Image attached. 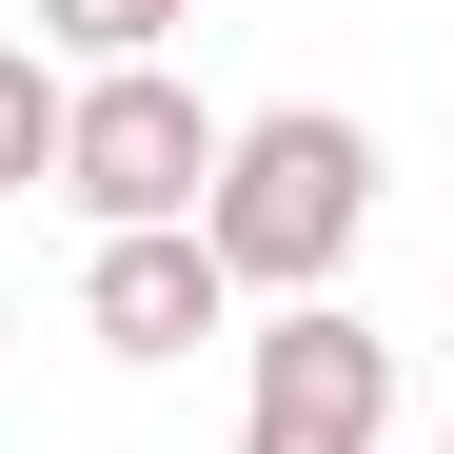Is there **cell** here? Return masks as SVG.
Instances as JSON below:
<instances>
[{"label":"cell","instance_id":"7a4b0ae2","mask_svg":"<svg viewBox=\"0 0 454 454\" xmlns=\"http://www.w3.org/2000/svg\"><path fill=\"white\" fill-rule=\"evenodd\" d=\"M217 159H238V119H198L178 59H138V80H80V99H59V198H80L99 238H198Z\"/></svg>","mask_w":454,"mask_h":454},{"label":"cell","instance_id":"6da1fadb","mask_svg":"<svg viewBox=\"0 0 454 454\" xmlns=\"http://www.w3.org/2000/svg\"><path fill=\"white\" fill-rule=\"evenodd\" d=\"M356 217H375V119L277 99V119H238V159H217L198 238H217V277H238V296H336Z\"/></svg>","mask_w":454,"mask_h":454},{"label":"cell","instance_id":"277c9868","mask_svg":"<svg viewBox=\"0 0 454 454\" xmlns=\"http://www.w3.org/2000/svg\"><path fill=\"white\" fill-rule=\"evenodd\" d=\"M217 317H238L217 238H99V257H80V336H99V356H138V375H159V356H198Z\"/></svg>","mask_w":454,"mask_h":454},{"label":"cell","instance_id":"8992f818","mask_svg":"<svg viewBox=\"0 0 454 454\" xmlns=\"http://www.w3.org/2000/svg\"><path fill=\"white\" fill-rule=\"evenodd\" d=\"M59 99H80V80H59L40 40H0V198H40V178H59Z\"/></svg>","mask_w":454,"mask_h":454},{"label":"cell","instance_id":"5b68a950","mask_svg":"<svg viewBox=\"0 0 454 454\" xmlns=\"http://www.w3.org/2000/svg\"><path fill=\"white\" fill-rule=\"evenodd\" d=\"M178 20H198V0H40V59H80V80H138Z\"/></svg>","mask_w":454,"mask_h":454},{"label":"cell","instance_id":"3957f363","mask_svg":"<svg viewBox=\"0 0 454 454\" xmlns=\"http://www.w3.org/2000/svg\"><path fill=\"white\" fill-rule=\"evenodd\" d=\"M375 434H395V336L336 317V296H277V317H257V415H238V454H375Z\"/></svg>","mask_w":454,"mask_h":454}]
</instances>
